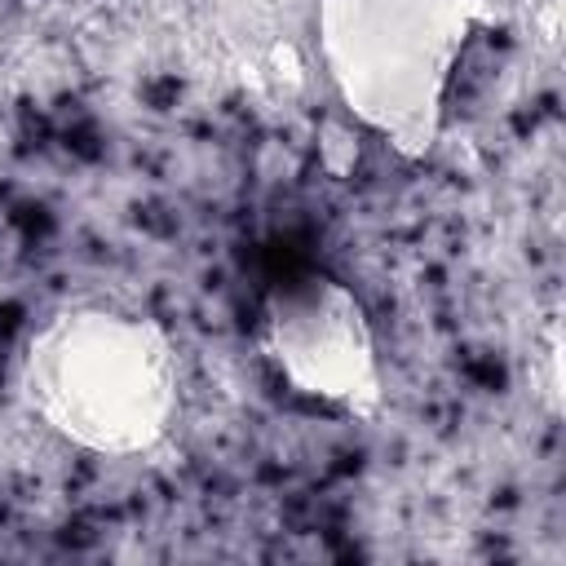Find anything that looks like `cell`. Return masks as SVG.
Instances as JSON below:
<instances>
[{
  "mask_svg": "<svg viewBox=\"0 0 566 566\" xmlns=\"http://www.w3.org/2000/svg\"><path fill=\"white\" fill-rule=\"evenodd\" d=\"M18 385L27 407L75 447L137 455L172 424L177 349L142 314L75 305L31 336Z\"/></svg>",
  "mask_w": 566,
  "mask_h": 566,
  "instance_id": "6da1fadb",
  "label": "cell"
},
{
  "mask_svg": "<svg viewBox=\"0 0 566 566\" xmlns=\"http://www.w3.org/2000/svg\"><path fill=\"white\" fill-rule=\"evenodd\" d=\"M491 0H318V53L340 102L398 155L438 142L451 71Z\"/></svg>",
  "mask_w": 566,
  "mask_h": 566,
  "instance_id": "7a4b0ae2",
  "label": "cell"
},
{
  "mask_svg": "<svg viewBox=\"0 0 566 566\" xmlns=\"http://www.w3.org/2000/svg\"><path fill=\"white\" fill-rule=\"evenodd\" d=\"M256 340L296 394L332 402L349 416L380 411V363L371 323L345 283L323 274L279 283L261 305Z\"/></svg>",
  "mask_w": 566,
  "mask_h": 566,
  "instance_id": "3957f363",
  "label": "cell"
}]
</instances>
